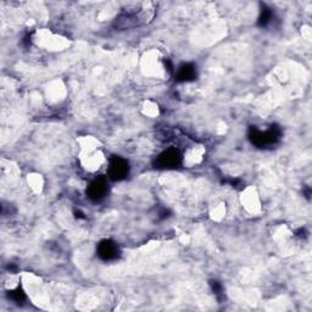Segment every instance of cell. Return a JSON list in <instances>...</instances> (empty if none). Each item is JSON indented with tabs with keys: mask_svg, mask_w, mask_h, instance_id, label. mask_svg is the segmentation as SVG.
Masks as SVG:
<instances>
[{
	"mask_svg": "<svg viewBox=\"0 0 312 312\" xmlns=\"http://www.w3.org/2000/svg\"><path fill=\"white\" fill-rule=\"evenodd\" d=\"M250 139L255 145L260 148H265L273 145L279 139V131L276 130V128H269L267 131H260L256 130V128H252V132H250Z\"/></svg>",
	"mask_w": 312,
	"mask_h": 312,
	"instance_id": "obj_1",
	"label": "cell"
},
{
	"mask_svg": "<svg viewBox=\"0 0 312 312\" xmlns=\"http://www.w3.org/2000/svg\"><path fill=\"white\" fill-rule=\"evenodd\" d=\"M130 171V167H128V162L126 160H123L122 157H112L109 163V175L110 178L115 179V181H121V179L126 178Z\"/></svg>",
	"mask_w": 312,
	"mask_h": 312,
	"instance_id": "obj_2",
	"label": "cell"
},
{
	"mask_svg": "<svg viewBox=\"0 0 312 312\" xmlns=\"http://www.w3.org/2000/svg\"><path fill=\"white\" fill-rule=\"evenodd\" d=\"M181 163V156L176 149H169L163 151L157 159V165L163 169H173Z\"/></svg>",
	"mask_w": 312,
	"mask_h": 312,
	"instance_id": "obj_3",
	"label": "cell"
},
{
	"mask_svg": "<svg viewBox=\"0 0 312 312\" xmlns=\"http://www.w3.org/2000/svg\"><path fill=\"white\" fill-rule=\"evenodd\" d=\"M118 247L111 240H104L99 244L98 246V255L101 257L104 261H111L118 256Z\"/></svg>",
	"mask_w": 312,
	"mask_h": 312,
	"instance_id": "obj_4",
	"label": "cell"
},
{
	"mask_svg": "<svg viewBox=\"0 0 312 312\" xmlns=\"http://www.w3.org/2000/svg\"><path fill=\"white\" fill-rule=\"evenodd\" d=\"M108 192V184L104 178H96L91 183L88 188V195L94 200H99L102 197H105Z\"/></svg>",
	"mask_w": 312,
	"mask_h": 312,
	"instance_id": "obj_5",
	"label": "cell"
},
{
	"mask_svg": "<svg viewBox=\"0 0 312 312\" xmlns=\"http://www.w3.org/2000/svg\"><path fill=\"white\" fill-rule=\"evenodd\" d=\"M195 66L193 64H183L177 71V79L182 82L193 81L195 78Z\"/></svg>",
	"mask_w": 312,
	"mask_h": 312,
	"instance_id": "obj_6",
	"label": "cell"
},
{
	"mask_svg": "<svg viewBox=\"0 0 312 312\" xmlns=\"http://www.w3.org/2000/svg\"><path fill=\"white\" fill-rule=\"evenodd\" d=\"M272 18V12L271 9H263L261 11V16H260L259 18V25L260 26H267L269 24V21H271Z\"/></svg>",
	"mask_w": 312,
	"mask_h": 312,
	"instance_id": "obj_7",
	"label": "cell"
},
{
	"mask_svg": "<svg viewBox=\"0 0 312 312\" xmlns=\"http://www.w3.org/2000/svg\"><path fill=\"white\" fill-rule=\"evenodd\" d=\"M10 297L12 300H15L16 302H20L25 300V293L22 292L20 288H17L10 293Z\"/></svg>",
	"mask_w": 312,
	"mask_h": 312,
	"instance_id": "obj_8",
	"label": "cell"
},
{
	"mask_svg": "<svg viewBox=\"0 0 312 312\" xmlns=\"http://www.w3.org/2000/svg\"><path fill=\"white\" fill-rule=\"evenodd\" d=\"M212 289H214V292H215V294L216 295H218V294H221V292H222V288H221V285L218 284L217 282H212Z\"/></svg>",
	"mask_w": 312,
	"mask_h": 312,
	"instance_id": "obj_9",
	"label": "cell"
}]
</instances>
